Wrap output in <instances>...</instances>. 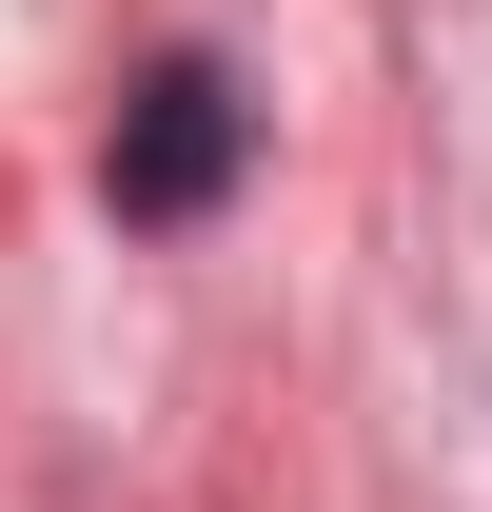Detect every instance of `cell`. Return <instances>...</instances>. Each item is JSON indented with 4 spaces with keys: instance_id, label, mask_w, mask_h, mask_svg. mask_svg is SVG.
Wrapping results in <instances>:
<instances>
[{
    "instance_id": "1",
    "label": "cell",
    "mask_w": 492,
    "mask_h": 512,
    "mask_svg": "<svg viewBox=\"0 0 492 512\" xmlns=\"http://www.w3.org/2000/svg\"><path fill=\"white\" fill-rule=\"evenodd\" d=\"M99 178H119V217H217V178H237V79L158 60L119 99V158H99Z\"/></svg>"
}]
</instances>
